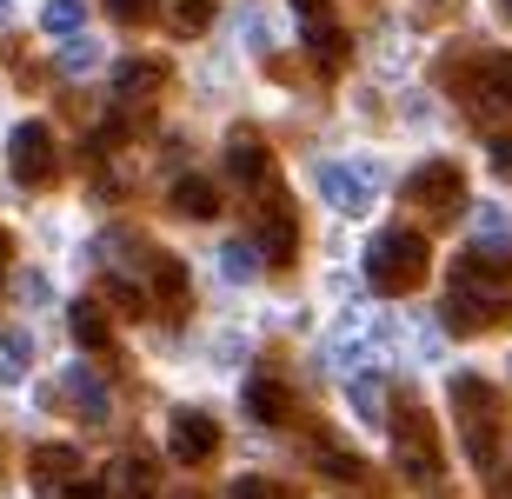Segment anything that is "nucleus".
<instances>
[{
    "label": "nucleus",
    "mask_w": 512,
    "mask_h": 499,
    "mask_svg": "<svg viewBox=\"0 0 512 499\" xmlns=\"http://www.w3.org/2000/svg\"><path fill=\"white\" fill-rule=\"evenodd\" d=\"M153 293H160L167 307H180V300H187V267H180L173 253H153Z\"/></svg>",
    "instance_id": "nucleus-21"
},
{
    "label": "nucleus",
    "mask_w": 512,
    "mask_h": 499,
    "mask_svg": "<svg viewBox=\"0 0 512 499\" xmlns=\"http://www.w3.org/2000/svg\"><path fill=\"white\" fill-rule=\"evenodd\" d=\"M479 240H506V220H499V207H479Z\"/></svg>",
    "instance_id": "nucleus-31"
},
{
    "label": "nucleus",
    "mask_w": 512,
    "mask_h": 499,
    "mask_svg": "<svg viewBox=\"0 0 512 499\" xmlns=\"http://www.w3.org/2000/svg\"><path fill=\"white\" fill-rule=\"evenodd\" d=\"M453 293L473 300L479 313L506 320V307H512V240H473L453 260Z\"/></svg>",
    "instance_id": "nucleus-1"
},
{
    "label": "nucleus",
    "mask_w": 512,
    "mask_h": 499,
    "mask_svg": "<svg viewBox=\"0 0 512 499\" xmlns=\"http://www.w3.org/2000/svg\"><path fill=\"white\" fill-rule=\"evenodd\" d=\"M393 440H399V473H406V480L433 486L439 473H446V453H439V426L426 420V406H399Z\"/></svg>",
    "instance_id": "nucleus-4"
},
{
    "label": "nucleus",
    "mask_w": 512,
    "mask_h": 499,
    "mask_svg": "<svg viewBox=\"0 0 512 499\" xmlns=\"http://www.w3.org/2000/svg\"><path fill=\"white\" fill-rule=\"evenodd\" d=\"M433 267V247H426V233L413 227H386L373 233V247H366V280L373 293H413Z\"/></svg>",
    "instance_id": "nucleus-2"
},
{
    "label": "nucleus",
    "mask_w": 512,
    "mask_h": 499,
    "mask_svg": "<svg viewBox=\"0 0 512 499\" xmlns=\"http://www.w3.org/2000/svg\"><path fill=\"white\" fill-rule=\"evenodd\" d=\"M60 67H67V74H94V67H100V47H94V40H74V47L60 54Z\"/></svg>",
    "instance_id": "nucleus-27"
},
{
    "label": "nucleus",
    "mask_w": 512,
    "mask_h": 499,
    "mask_svg": "<svg viewBox=\"0 0 512 499\" xmlns=\"http://www.w3.org/2000/svg\"><path fill=\"white\" fill-rule=\"evenodd\" d=\"M107 14L127 20V27H140V20H153V0H107Z\"/></svg>",
    "instance_id": "nucleus-29"
},
{
    "label": "nucleus",
    "mask_w": 512,
    "mask_h": 499,
    "mask_svg": "<svg viewBox=\"0 0 512 499\" xmlns=\"http://www.w3.org/2000/svg\"><path fill=\"white\" fill-rule=\"evenodd\" d=\"M406 200H413L419 213L453 220L459 200H466V173H459V160H426V167H413L406 173Z\"/></svg>",
    "instance_id": "nucleus-5"
},
{
    "label": "nucleus",
    "mask_w": 512,
    "mask_h": 499,
    "mask_svg": "<svg viewBox=\"0 0 512 499\" xmlns=\"http://www.w3.org/2000/svg\"><path fill=\"white\" fill-rule=\"evenodd\" d=\"M493 499H512V480H499V486H493Z\"/></svg>",
    "instance_id": "nucleus-35"
},
{
    "label": "nucleus",
    "mask_w": 512,
    "mask_h": 499,
    "mask_svg": "<svg viewBox=\"0 0 512 499\" xmlns=\"http://www.w3.org/2000/svg\"><path fill=\"white\" fill-rule=\"evenodd\" d=\"M213 27V0H173V34H207Z\"/></svg>",
    "instance_id": "nucleus-24"
},
{
    "label": "nucleus",
    "mask_w": 512,
    "mask_h": 499,
    "mask_svg": "<svg viewBox=\"0 0 512 499\" xmlns=\"http://www.w3.org/2000/svg\"><path fill=\"white\" fill-rule=\"evenodd\" d=\"M293 14L300 20H326V0H293Z\"/></svg>",
    "instance_id": "nucleus-33"
},
{
    "label": "nucleus",
    "mask_w": 512,
    "mask_h": 499,
    "mask_svg": "<svg viewBox=\"0 0 512 499\" xmlns=\"http://www.w3.org/2000/svg\"><path fill=\"white\" fill-rule=\"evenodd\" d=\"M227 173L240 180V187H266L273 180V154H266L260 134H233L227 140Z\"/></svg>",
    "instance_id": "nucleus-12"
},
{
    "label": "nucleus",
    "mask_w": 512,
    "mask_h": 499,
    "mask_svg": "<svg viewBox=\"0 0 512 499\" xmlns=\"http://www.w3.org/2000/svg\"><path fill=\"white\" fill-rule=\"evenodd\" d=\"M160 80H167L160 60H120V67H114V94L120 100H140V94H153Z\"/></svg>",
    "instance_id": "nucleus-18"
},
{
    "label": "nucleus",
    "mask_w": 512,
    "mask_h": 499,
    "mask_svg": "<svg viewBox=\"0 0 512 499\" xmlns=\"http://www.w3.org/2000/svg\"><path fill=\"white\" fill-rule=\"evenodd\" d=\"M27 473H34L40 486H67V480H80V453L74 446H34V453H27Z\"/></svg>",
    "instance_id": "nucleus-16"
},
{
    "label": "nucleus",
    "mask_w": 512,
    "mask_h": 499,
    "mask_svg": "<svg viewBox=\"0 0 512 499\" xmlns=\"http://www.w3.org/2000/svg\"><path fill=\"white\" fill-rule=\"evenodd\" d=\"M100 486H107V499H160V460L153 453H120Z\"/></svg>",
    "instance_id": "nucleus-9"
},
{
    "label": "nucleus",
    "mask_w": 512,
    "mask_h": 499,
    "mask_svg": "<svg viewBox=\"0 0 512 499\" xmlns=\"http://www.w3.org/2000/svg\"><path fill=\"white\" fill-rule=\"evenodd\" d=\"M240 400H247V413H253L260 426H286V420H293V400H286V386L273 380V373H253Z\"/></svg>",
    "instance_id": "nucleus-13"
},
{
    "label": "nucleus",
    "mask_w": 512,
    "mask_h": 499,
    "mask_svg": "<svg viewBox=\"0 0 512 499\" xmlns=\"http://www.w3.org/2000/svg\"><path fill=\"white\" fill-rule=\"evenodd\" d=\"M67 499H107V486H67Z\"/></svg>",
    "instance_id": "nucleus-34"
},
{
    "label": "nucleus",
    "mask_w": 512,
    "mask_h": 499,
    "mask_svg": "<svg viewBox=\"0 0 512 499\" xmlns=\"http://www.w3.org/2000/svg\"><path fill=\"white\" fill-rule=\"evenodd\" d=\"M7 167H14L20 187H47L54 180V134L40 120H20L14 134H7Z\"/></svg>",
    "instance_id": "nucleus-6"
},
{
    "label": "nucleus",
    "mask_w": 512,
    "mask_h": 499,
    "mask_svg": "<svg viewBox=\"0 0 512 499\" xmlns=\"http://www.w3.org/2000/svg\"><path fill=\"white\" fill-rule=\"evenodd\" d=\"M320 473H333L340 486H360V480H366V466H360V460H346V453H326V446H320Z\"/></svg>",
    "instance_id": "nucleus-25"
},
{
    "label": "nucleus",
    "mask_w": 512,
    "mask_h": 499,
    "mask_svg": "<svg viewBox=\"0 0 512 499\" xmlns=\"http://www.w3.org/2000/svg\"><path fill=\"white\" fill-rule=\"evenodd\" d=\"M300 34H306V47H313V60H320L326 74H333V67H346V54H353L333 20H300Z\"/></svg>",
    "instance_id": "nucleus-17"
},
{
    "label": "nucleus",
    "mask_w": 512,
    "mask_h": 499,
    "mask_svg": "<svg viewBox=\"0 0 512 499\" xmlns=\"http://www.w3.org/2000/svg\"><path fill=\"white\" fill-rule=\"evenodd\" d=\"M14 293L27 300V307H40V300H47V280H40V273H20V280H14Z\"/></svg>",
    "instance_id": "nucleus-30"
},
{
    "label": "nucleus",
    "mask_w": 512,
    "mask_h": 499,
    "mask_svg": "<svg viewBox=\"0 0 512 499\" xmlns=\"http://www.w3.org/2000/svg\"><path fill=\"white\" fill-rule=\"evenodd\" d=\"M499 7H506V20H512V0H499Z\"/></svg>",
    "instance_id": "nucleus-37"
},
{
    "label": "nucleus",
    "mask_w": 512,
    "mask_h": 499,
    "mask_svg": "<svg viewBox=\"0 0 512 499\" xmlns=\"http://www.w3.org/2000/svg\"><path fill=\"white\" fill-rule=\"evenodd\" d=\"M40 27H47L54 40H74L80 27H87V7H80V0H47V14H40Z\"/></svg>",
    "instance_id": "nucleus-22"
},
{
    "label": "nucleus",
    "mask_w": 512,
    "mask_h": 499,
    "mask_svg": "<svg viewBox=\"0 0 512 499\" xmlns=\"http://www.w3.org/2000/svg\"><path fill=\"white\" fill-rule=\"evenodd\" d=\"M173 213H180V220H213V213H220V187L200 180V173H180V180H173Z\"/></svg>",
    "instance_id": "nucleus-14"
},
{
    "label": "nucleus",
    "mask_w": 512,
    "mask_h": 499,
    "mask_svg": "<svg viewBox=\"0 0 512 499\" xmlns=\"http://www.w3.org/2000/svg\"><path fill=\"white\" fill-rule=\"evenodd\" d=\"M167 453L180 466H207L213 453H220V426H213V413H193V406H180L167 420Z\"/></svg>",
    "instance_id": "nucleus-7"
},
{
    "label": "nucleus",
    "mask_w": 512,
    "mask_h": 499,
    "mask_svg": "<svg viewBox=\"0 0 512 499\" xmlns=\"http://www.w3.org/2000/svg\"><path fill=\"white\" fill-rule=\"evenodd\" d=\"M453 413H459V433H466V460L479 473L499 466V393L479 373H459L453 380Z\"/></svg>",
    "instance_id": "nucleus-3"
},
{
    "label": "nucleus",
    "mask_w": 512,
    "mask_h": 499,
    "mask_svg": "<svg viewBox=\"0 0 512 499\" xmlns=\"http://www.w3.org/2000/svg\"><path fill=\"white\" fill-rule=\"evenodd\" d=\"M233 499H286V486L260 480V473H240V480H233Z\"/></svg>",
    "instance_id": "nucleus-28"
},
{
    "label": "nucleus",
    "mask_w": 512,
    "mask_h": 499,
    "mask_svg": "<svg viewBox=\"0 0 512 499\" xmlns=\"http://www.w3.org/2000/svg\"><path fill=\"white\" fill-rule=\"evenodd\" d=\"M74 340L87 346V353H100V346H114V327H107V313H100L94 300H80V307H74Z\"/></svg>",
    "instance_id": "nucleus-20"
},
{
    "label": "nucleus",
    "mask_w": 512,
    "mask_h": 499,
    "mask_svg": "<svg viewBox=\"0 0 512 499\" xmlns=\"http://www.w3.org/2000/svg\"><path fill=\"white\" fill-rule=\"evenodd\" d=\"M67 406H74V413H80L87 426H100L107 413H114V400H107V386H100L94 373H87V366H74V373H67Z\"/></svg>",
    "instance_id": "nucleus-15"
},
{
    "label": "nucleus",
    "mask_w": 512,
    "mask_h": 499,
    "mask_svg": "<svg viewBox=\"0 0 512 499\" xmlns=\"http://www.w3.org/2000/svg\"><path fill=\"white\" fill-rule=\"evenodd\" d=\"M320 193L340 213H366V207H373V193H380V173H373V160H360V167L326 160V167H320Z\"/></svg>",
    "instance_id": "nucleus-8"
},
{
    "label": "nucleus",
    "mask_w": 512,
    "mask_h": 499,
    "mask_svg": "<svg viewBox=\"0 0 512 499\" xmlns=\"http://www.w3.org/2000/svg\"><path fill=\"white\" fill-rule=\"evenodd\" d=\"M493 167L512 173V134H493Z\"/></svg>",
    "instance_id": "nucleus-32"
},
{
    "label": "nucleus",
    "mask_w": 512,
    "mask_h": 499,
    "mask_svg": "<svg viewBox=\"0 0 512 499\" xmlns=\"http://www.w3.org/2000/svg\"><path fill=\"white\" fill-rule=\"evenodd\" d=\"M386 386H380V373H353V386H346V400H353V413H360L366 426H380L386 420V400H380Z\"/></svg>",
    "instance_id": "nucleus-19"
},
{
    "label": "nucleus",
    "mask_w": 512,
    "mask_h": 499,
    "mask_svg": "<svg viewBox=\"0 0 512 499\" xmlns=\"http://www.w3.org/2000/svg\"><path fill=\"white\" fill-rule=\"evenodd\" d=\"M466 94H473L479 114H512V54H486L479 60V74L466 80Z\"/></svg>",
    "instance_id": "nucleus-11"
},
{
    "label": "nucleus",
    "mask_w": 512,
    "mask_h": 499,
    "mask_svg": "<svg viewBox=\"0 0 512 499\" xmlns=\"http://www.w3.org/2000/svg\"><path fill=\"white\" fill-rule=\"evenodd\" d=\"M0 273H7V233H0Z\"/></svg>",
    "instance_id": "nucleus-36"
},
{
    "label": "nucleus",
    "mask_w": 512,
    "mask_h": 499,
    "mask_svg": "<svg viewBox=\"0 0 512 499\" xmlns=\"http://www.w3.org/2000/svg\"><path fill=\"white\" fill-rule=\"evenodd\" d=\"M0 14H7V0H0Z\"/></svg>",
    "instance_id": "nucleus-38"
},
{
    "label": "nucleus",
    "mask_w": 512,
    "mask_h": 499,
    "mask_svg": "<svg viewBox=\"0 0 512 499\" xmlns=\"http://www.w3.org/2000/svg\"><path fill=\"white\" fill-rule=\"evenodd\" d=\"M107 293H114V307H120V313H140V307H147L140 280H127V273H114V280H107Z\"/></svg>",
    "instance_id": "nucleus-26"
},
{
    "label": "nucleus",
    "mask_w": 512,
    "mask_h": 499,
    "mask_svg": "<svg viewBox=\"0 0 512 499\" xmlns=\"http://www.w3.org/2000/svg\"><path fill=\"white\" fill-rule=\"evenodd\" d=\"M220 267H227V280H253V273H260L253 240H227V247H220Z\"/></svg>",
    "instance_id": "nucleus-23"
},
{
    "label": "nucleus",
    "mask_w": 512,
    "mask_h": 499,
    "mask_svg": "<svg viewBox=\"0 0 512 499\" xmlns=\"http://www.w3.org/2000/svg\"><path fill=\"white\" fill-rule=\"evenodd\" d=\"M253 253H260L266 267H286V260L300 253V227H293V207H280V200H273V207L260 213V227H253Z\"/></svg>",
    "instance_id": "nucleus-10"
}]
</instances>
